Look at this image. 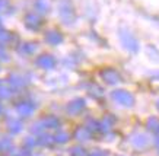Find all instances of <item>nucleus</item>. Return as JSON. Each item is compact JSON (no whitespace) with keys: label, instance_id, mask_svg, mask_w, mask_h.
I'll return each instance as SVG.
<instances>
[{"label":"nucleus","instance_id":"f257e3e1","mask_svg":"<svg viewBox=\"0 0 159 156\" xmlns=\"http://www.w3.org/2000/svg\"><path fill=\"white\" fill-rule=\"evenodd\" d=\"M120 41L125 50H129L130 53H137L139 51V41L136 37L131 34L129 29H120Z\"/></svg>","mask_w":159,"mask_h":156},{"label":"nucleus","instance_id":"f03ea898","mask_svg":"<svg viewBox=\"0 0 159 156\" xmlns=\"http://www.w3.org/2000/svg\"><path fill=\"white\" fill-rule=\"evenodd\" d=\"M111 98L114 99V102H117L121 107L129 108V107H133V104H134L133 95L129 91H125V89H116V91H112L111 92Z\"/></svg>","mask_w":159,"mask_h":156},{"label":"nucleus","instance_id":"7ed1b4c3","mask_svg":"<svg viewBox=\"0 0 159 156\" xmlns=\"http://www.w3.org/2000/svg\"><path fill=\"white\" fill-rule=\"evenodd\" d=\"M58 15L61 18V20L64 24H72L75 20V10H73L72 5L69 2H63L58 6Z\"/></svg>","mask_w":159,"mask_h":156},{"label":"nucleus","instance_id":"20e7f679","mask_svg":"<svg viewBox=\"0 0 159 156\" xmlns=\"http://www.w3.org/2000/svg\"><path fill=\"white\" fill-rule=\"evenodd\" d=\"M99 74H101L102 80L105 83H108V85H117L118 82H121V74L112 67L102 69Z\"/></svg>","mask_w":159,"mask_h":156},{"label":"nucleus","instance_id":"39448f33","mask_svg":"<svg viewBox=\"0 0 159 156\" xmlns=\"http://www.w3.org/2000/svg\"><path fill=\"white\" fill-rule=\"evenodd\" d=\"M86 107V102H85V99L82 98H77V99H73L72 102H69L67 105V112L69 114H72V115H76V114H80V111H83Z\"/></svg>","mask_w":159,"mask_h":156},{"label":"nucleus","instance_id":"423d86ee","mask_svg":"<svg viewBox=\"0 0 159 156\" xmlns=\"http://www.w3.org/2000/svg\"><path fill=\"white\" fill-rule=\"evenodd\" d=\"M37 64L41 69L51 70L56 66V59H54L53 56H50V54H43V56H39L38 59H37Z\"/></svg>","mask_w":159,"mask_h":156},{"label":"nucleus","instance_id":"0eeeda50","mask_svg":"<svg viewBox=\"0 0 159 156\" xmlns=\"http://www.w3.org/2000/svg\"><path fill=\"white\" fill-rule=\"evenodd\" d=\"M35 107L32 102H29V101H22L16 105V112L19 114L20 117H29L32 112H34Z\"/></svg>","mask_w":159,"mask_h":156},{"label":"nucleus","instance_id":"6e6552de","mask_svg":"<svg viewBox=\"0 0 159 156\" xmlns=\"http://www.w3.org/2000/svg\"><path fill=\"white\" fill-rule=\"evenodd\" d=\"M25 26H26L28 29H32V31L39 29V26H41L39 16L35 15V13H28V15L25 16Z\"/></svg>","mask_w":159,"mask_h":156},{"label":"nucleus","instance_id":"1a4fd4ad","mask_svg":"<svg viewBox=\"0 0 159 156\" xmlns=\"http://www.w3.org/2000/svg\"><path fill=\"white\" fill-rule=\"evenodd\" d=\"M45 41L51 45H58L63 42V35H61V32H58V31L51 29L45 34Z\"/></svg>","mask_w":159,"mask_h":156},{"label":"nucleus","instance_id":"9d476101","mask_svg":"<svg viewBox=\"0 0 159 156\" xmlns=\"http://www.w3.org/2000/svg\"><path fill=\"white\" fill-rule=\"evenodd\" d=\"M148 143H149V139H148V136L143 134V133H137V134H134V136L131 137V145L134 147H137V149L146 147Z\"/></svg>","mask_w":159,"mask_h":156},{"label":"nucleus","instance_id":"9b49d317","mask_svg":"<svg viewBox=\"0 0 159 156\" xmlns=\"http://www.w3.org/2000/svg\"><path fill=\"white\" fill-rule=\"evenodd\" d=\"M112 126H114V117H111V115H107V117H104L99 121V130L104 133L110 131L112 128Z\"/></svg>","mask_w":159,"mask_h":156},{"label":"nucleus","instance_id":"f8f14e48","mask_svg":"<svg viewBox=\"0 0 159 156\" xmlns=\"http://www.w3.org/2000/svg\"><path fill=\"white\" fill-rule=\"evenodd\" d=\"M41 124H43L44 128H57L60 121H58L57 117H54V115H48V117H45L44 120H41Z\"/></svg>","mask_w":159,"mask_h":156},{"label":"nucleus","instance_id":"ddd939ff","mask_svg":"<svg viewBox=\"0 0 159 156\" xmlns=\"http://www.w3.org/2000/svg\"><path fill=\"white\" fill-rule=\"evenodd\" d=\"M9 82L13 88H22V86L26 85V80H25L20 74H12V76L9 78Z\"/></svg>","mask_w":159,"mask_h":156},{"label":"nucleus","instance_id":"4468645a","mask_svg":"<svg viewBox=\"0 0 159 156\" xmlns=\"http://www.w3.org/2000/svg\"><path fill=\"white\" fill-rule=\"evenodd\" d=\"M75 136H76L77 140H83V141H85V140H88V139L91 137V131H89L86 127L83 126V127H79V128H77L76 133H75Z\"/></svg>","mask_w":159,"mask_h":156},{"label":"nucleus","instance_id":"2eb2a0df","mask_svg":"<svg viewBox=\"0 0 159 156\" xmlns=\"http://www.w3.org/2000/svg\"><path fill=\"white\" fill-rule=\"evenodd\" d=\"M48 7H50L48 0H35V9H37V12L45 13V12H48Z\"/></svg>","mask_w":159,"mask_h":156},{"label":"nucleus","instance_id":"dca6fc26","mask_svg":"<svg viewBox=\"0 0 159 156\" xmlns=\"http://www.w3.org/2000/svg\"><path fill=\"white\" fill-rule=\"evenodd\" d=\"M148 128H149L150 131L158 133L159 131V118L150 117L149 120H148Z\"/></svg>","mask_w":159,"mask_h":156},{"label":"nucleus","instance_id":"f3484780","mask_svg":"<svg viewBox=\"0 0 159 156\" xmlns=\"http://www.w3.org/2000/svg\"><path fill=\"white\" fill-rule=\"evenodd\" d=\"M20 51L24 54H34L37 51V45L32 44V42H26V44H24L20 47Z\"/></svg>","mask_w":159,"mask_h":156},{"label":"nucleus","instance_id":"a211bd4d","mask_svg":"<svg viewBox=\"0 0 159 156\" xmlns=\"http://www.w3.org/2000/svg\"><path fill=\"white\" fill-rule=\"evenodd\" d=\"M9 130L12 133H18L22 130V123L18 121V120H12V121H9Z\"/></svg>","mask_w":159,"mask_h":156},{"label":"nucleus","instance_id":"6ab92c4d","mask_svg":"<svg viewBox=\"0 0 159 156\" xmlns=\"http://www.w3.org/2000/svg\"><path fill=\"white\" fill-rule=\"evenodd\" d=\"M89 93H91L93 98H101L102 95H104V91H102L98 85H92L91 86V91H89Z\"/></svg>","mask_w":159,"mask_h":156},{"label":"nucleus","instance_id":"aec40b11","mask_svg":"<svg viewBox=\"0 0 159 156\" xmlns=\"http://www.w3.org/2000/svg\"><path fill=\"white\" fill-rule=\"evenodd\" d=\"M39 141H41V145L51 146L54 141H56V139H54V136H50V134H43V136H41V139H39Z\"/></svg>","mask_w":159,"mask_h":156},{"label":"nucleus","instance_id":"412c9836","mask_svg":"<svg viewBox=\"0 0 159 156\" xmlns=\"http://www.w3.org/2000/svg\"><path fill=\"white\" fill-rule=\"evenodd\" d=\"M54 139H56V141L57 143H66V141L69 140V134L64 131H58L56 136H54Z\"/></svg>","mask_w":159,"mask_h":156},{"label":"nucleus","instance_id":"4be33fe9","mask_svg":"<svg viewBox=\"0 0 159 156\" xmlns=\"http://www.w3.org/2000/svg\"><path fill=\"white\" fill-rule=\"evenodd\" d=\"M85 127L92 133V131H95V130H99V123L93 121V120H88V123H86V126Z\"/></svg>","mask_w":159,"mask_h":156},{"label":"nucleus","instance_id":"5701e85b","mask_svg":"<svg viewBox=\"0 0 159 156\" xmlns=\"http://www.w3.org/2000/svg\"><path fill=\"white\" fill-rule=\"evenodd\" d=\"M12 95V91L6 86H0V99H6Z\"/></svg>","mask_w":159,"mask_h":156},{"label":"nucleus","instance_id":"b1692460","mask_svg":"<svg viewBox=\"0 0 159 156\" xmlns=\"http://www.w3.org/2000/svg\"><path fill=\"white\" fill-rule=\"evenodd\" d=\"M10 39V34L9 32H6V31L0 29V44H5Z\"/></svg>","mask_w":159,"mask_h":156},{"label":"nucleus","instance_id":"393cba45","mask_svg":"<svg viewBox=\"0 0 159 156\" xmlns=\"http://www.w3.org/2000/svg\"><path fill=\"white\" fill-rule=\"evenodd\" d=\"M72 155L73 156H88L86 152L83 150L82 147H75V149H73V152H72Z\"/></svg>","mask_w":159,"mask_h":156},{"label":"nucleus","instance_id":"a878e982","mask_svg":"<svg viewBox=\"0 0 159 156\" xmlns=\"http://www.w3.org/2000/svg\"><path fill=\"white\" fill-rule=\"evenodd\" d=\"M7 7H9V3H7V0H0V13H2V12H5Z\"/></svg>","mask_w":159,"mask_h":156},{"label":"nucleus","instance_id":"bb28decb","mask_svg":"<svg viewBox=\"0 0 159 156\" xmlns=\"http://www.w3.org/2000/svg\"><path fill=\"white\" fill-rule=\"evenodd\" d=\"M89 156H107V153L104 150H93Z\"/></svg>","mask_w":159,"mask_h":156},{"label":"nucleus","instance_id":"cd10ccee","mask_svg":"<svg viewBox=\"0 0 159 156\" xmlns=\"http://www.w3.org/2000/svg\"><path fill=\"white\" fill-rule=\"evenodd\" d=\"M0 59L2 60H7V57H6V53H5V50L0 47Z\"/></svg>","mask_w":159,"mask_h":156},{"label":"nucleus","instance_id":"c85d7f7f","mask_svg":"<svg viewBox=\"0 0 159 156\" xmlns=\"http://www.w3.org/2000/svg\"><path fill=\"white\" fill-rule=\"evenodd\" d=\"M155 143H156V146H158V147H159V136H158V137H156V139H155Z\"/></svg>","mask_w":159,"mask_h":156},{"label":"nucleus","instance_id":"c756f323","mask_svg":"<svg viewBox=\"0 0 159 156\" xmlns=\"http://www.w3.org/2000/svg\"><path fill=\"white\" fill-rule=\"evenodd\" d=\"M3 112V107H2V104H0V114Z\"/></svg>","mask_w":159,"mask_h":156},{"label":"nucleus","instance_id":"7c9ffc66","mask_svg":"<svg viewBox=\"0 0 159 156\" xmlns=\"http://www.w3.org/2000/svg\"><path fill=\"white\" fill-rule=\"evenodd\" d=\"M156 107H158V109H159V99L156 101Z\"/></svg>","mask_w":159,"mask_h":156}]
</instances>
